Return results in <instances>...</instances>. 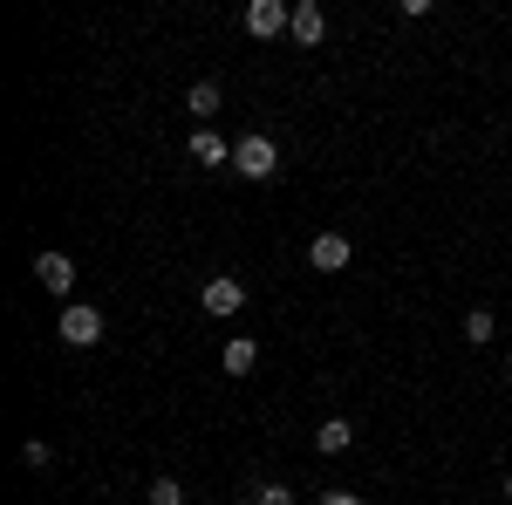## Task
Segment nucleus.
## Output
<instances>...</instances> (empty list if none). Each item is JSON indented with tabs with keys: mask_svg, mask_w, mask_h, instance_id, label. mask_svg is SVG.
I'll use <instances>...</instances> for the list:
<instances>
[{
	"mask_svg": "<svg viewBox=\"0 0 512 505\" xmlns=\"http://www.w3.org/2000/svg\"><path fill=\"white\" fill-rule=\"evenodd\" d=\"M35 280L48 294H69V287H76V260H69V253H35Z\"/></svg>",
	"mask_w": 512,
	"mask_h": 505,
	"instance_id": "nucleus-6",
	"label": "nucleus"
},
{
	"mask_svg": "<svg viewBox=\"0 0 512 505\" xmlns=\"http://www.w3.org/2000/svg\"><path fill=\"white\" fill-rule=\"evenodd\" d=\"M55 328H62V342H69V349H96V342H103V314L82 308V301H69Z\"/></svg>",
	"mask_w": 512,
	"mask_h": 505,
	"instance_id": "nucleus-3",
	"label": "nucleus"
},
{
	"mask_svg": "<svg viewBox=\"0 0 512 505\" xmlns=\"http://www.w3.org/2000/svg\"><path fill=\"white\" fill-rule=\"evenodd\" d=\"M239 21H246V35H253V41H274V35L294 28V7H287V0H246Z\"/></svg>",
	"mask_w": 512,
	"mask_h": 505,
	"instance_id": "nucleus-2",
	"label": "nucleus"
},
{
	"mask_svg": "<svg viewBox=\"0 0 512 505\" xmlns=\"http://www.w3.org/2000/svg\"><path fill=\"white\" fill-rule=\"evenodd\" d=\"M185 110H192L198 123L219 117V82H192V96H185Z\"/></svg>",
	"mask_w": 512,
	"mask_h": 505,
	"instance_id": "nucleus-11",
	"label": "nucleus"
},
{
	"mask_svg": "<svg viewBox=\"0 0 512 505\" xmlns=\"http://www.w3.org/2000/svg\"><path fill=\"white\" fill-rule=\"evenodd\" d=\"M506 383H512V355H506Z\"/></svg>",
	"mask_w": 512,
	"mask_h": 505,
	"instance_id": "nucleus-17",
	"label": "nucleus"
},
{
	"mask_svg": "<svg viewBox=\"0 0 512 505\" xmlns=\"http://www.w3.org/2000/svg\"><path fill=\"white\" fill-rule=\"evenodd\" d=\"M151 505H185V485L178 478H151Z\"/></svg>",
	"mask_w": 512,
	"mask_h": 505,
	"instance_id": "nucleus-13",
	"label": "nucleus"
},
{
	"mask_svg": "<svg viewBox=\"0 0 512 505\" xmlns=\"http://www.w3.org/2000/svg\"><path fill=\"white\" fill-rule=\"evenodd\" d=\"M492 335H499V321H492L485 308H472V314H465V342H472V349H485Z\"/></svg>",
	"mask_w": 512,
	"mask_h": 505,
	"instance_id": "nucleus-12",
	"label": "nucleus"
},
{
	"mask_svg": "<svg viewBox=\"0 0 512 505\" xmlns=\"http://www.w3.org/2000/svg\"><path fill=\"white\" fill-rule=\"evenodd\" d=\"M308 267H315V273H342V267H349V239H342V233H315V239H308Z\"/></svg>",
	"mask_w": 512,
	"mask_h": 505,
	"instance_id": "nucleus-5",
	"label": "nucleus"
},
{
	"mask_svg": "<svg viewBox=\"0 0 512 505\" xmlns=\"http://www.w3.org/2000/svg\"><path fill=\"white\" fill-rule=\"evenodd\" d=\"M506 499H512V471H506Z\"/></svg>",
	"mask_w": 512,
	"mask_h": 505,
	"instance_id": "nucleus-18",
	"label": "nucleus"
},
{
	"mask_svg": "<svg viewBox=\"0 0 512 505\" xmlns=\"http://www.w3.org/2000/svg\"><path fill=\"white\" fill-rule=\"evenodd\" d=\"M192 157H198V164H233V144H226L212 123H198V130H192Z\"/></svg>",
	"mask_w": 512,
	"mask_h": 505,
	"instance_id": "nucleus-8",
	"label": "nucleus"
},
{
	"mask_svg": "<svg viewBox=\"0 0 512 505\" xmlns=\"http://www.w3.org/2000/svg\"><path fill=\"white\" fill-rule=\"evenodd\" d=\"M349 444H355V424H349V417H328V424L315 430V451H321V458H342Z\"/></svg>",
	"mask_w": 512,
	"mask_h": 505,
	"instance_id": "nucleus-9",
	"label": "nucleus"
},
{
	"mask_svg": "<svg viewBox=\"0 0 512 505\" xmlns=\"http://www.w3.org/2000/svg\"><path fill=\"white\" fill-rule=\"evenodd\" d=\"M315 505H362V492H321Z\"/></svg>",
	"mask_w": 512,
	"mask_h": 505,
	"instance_id": "nucleus-16",
	"label": "nucleus"
},
{
	"mask_svg": "<svg viewBox=\"0 0 512 505\" xmlns=\"http://www.w3.org/2000/svg\"><path fill=\"white\" fill-rule=\"evenodd\" d=\"M233 171L267 185V178L280 171V144H274V137H260V130H253V137H239V144H233Z\"/></svg>",
	"mask_w": 512,
	"mask_h": 505,
	"instance_id": "nucleus-1",
	"label": "nucleus"
},
{
	"mask_svg": "<svg viewBox=\"0 0 512 505\" xmlns=\"http://www.w3.org/2000/svg\"><path fill=\"white\" fill-rule=\"evenodd\" d=\"M287 35H294V41H308V48H315V41L328 35V14H321L315 0H294V28H287Z\"/></svg>",
	"mask_w": 512,
	"mask_h": 505,
	"instance_id": "nucleus-7",
	"label": "nucleus"
},
{
	"mask_svg": "<svg viewBox=\"0 0 512 505\" xmlns=\"http://www.w3.org/2000/svg\"><path fill=\"white\" fill-rule=\"evenodd\" d=\"M21 465L48 471V465H55V451H48V444H41V437H28V444H21Z\"/></svg>",
	"mask_w": 512,
	"mask_h": 505,
	"instance_id": "nucleus-14",
	"label": "nucleus"
},
{
	"mask_svg": "<svg viewBox=\"0 0 512 505\" xmlns=\"http://www.w3.org/2000/svg\"><path fill=\"white\" fill-rule=\"evenodd\" d=\"M198 301H205V314H219V321H226V314L246 308V280H233V273H212V280L198 287Z\"/></svg>",
	"mask_w": 512,
	"mask_h": 505,
	"instance_id": "nucleus-4",
	"label": "nucleus"
},
{
	"mask_svg": "<svg viewBox=\"0 0 512 505\" xmlns=\"http://www.w3.org/2000/svg\"><path fill=\"white\" fill-rule=\"evenodd\" d=\"M253 369H260V342L253 335H233L226 342V376H253Z\"/></svg>",
	"mask_w": 512,
	"mask_h": 505,
	"instance_id": "nucleus-10",
	"label": "nucleus"
},
{
	"mask_svg": "<svg viewBox=\"0 0 512 505\" xmlns=\"http://www.w3.org/2000/svg\"><path fill=\"white\" fill-rule=\"evenodd\" d=\"M260 505H301V499H294L287 485H260Z\"/></svg>",
	"mask_w": 512,
	"mask_h": 505,
	"instance_id": "nucleus-15",
	"label": "nucleus"
}]
</instances>
